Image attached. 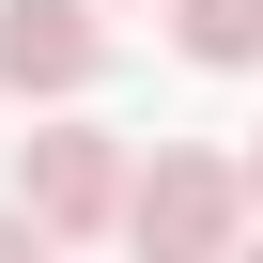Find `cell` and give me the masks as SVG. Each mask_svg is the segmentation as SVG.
I'll use <instances>...</instances> for the list:
<instances>
[{"label": "cell", "instance_id": "cell-4", "mask_svg": "<svg viewBox=\"0 0 263 263\" xmlns=\"http://www.w3.org/2000/svg\"><path fill=\"white\" fill-rule=\"evenodd\" d=\"M171 47H186L201 78H248V62H263V0H171Z\"/></svg>", "mask_w": 263, "mask_h": 263}, {"label": "cell", "instance_id": "cell-5", "mask_svg": "<svg viewBox=\"0 0 263 263\" xmlns=\"http://www.w3.org/2000/svg\"><path fill=\"white\" fill-rule=\"evenodd\" d=\"M248 201H263V140H248Z\"/></svg>", "mask_w": 263, "mask_h": 263}, {"label": "cell", "instance_id": "cell-1", "mask_svg": "<svg viewBox=\"0 0 263 263\" xmlns=\"http://www.w3.org/2000/svg\"><path fill=\"white\" fill-rule=\"evenodd\" d=\"M248 155H201V140H155L140 171H124V248H155V263H217L248 232Z\"/></svg>", "mask_w": 263, "mask_h": 263}, {"label": "cell", "instance_id": "cell-2", "mask_svg": "<svg viewBox=\"0 0 263 263\" xmlns=\"http://www.w3.org/2000/svg\"><path fill=\"white\" fill-rule=\"evenodd\" d=\"M124 171H140V155H124L108 124H31V140H16V201H31L62 248L124 232Z\"/></svg>", "mask_w": 263, "mask_h": 263}, {"label": "cell", "instance_id": "cell-3", "mask_svg": "<svg viewBox=\"0 0 263 263\" xmlns=\"http://www.w3.org/2000/svg\"><path fill=\"white\" fill-rule=\"evenodd\" d=\"M108 78V0H0V93L16 108H62Z\"/></svg>", "mask_w": 263, "mask_h": 263}]
</instances>
